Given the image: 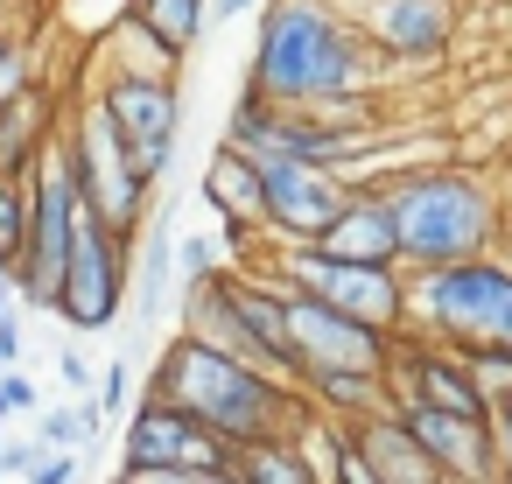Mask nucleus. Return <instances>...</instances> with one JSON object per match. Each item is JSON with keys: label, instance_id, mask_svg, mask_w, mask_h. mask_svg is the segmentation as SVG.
<instances>
[{"label": "nucleus", "instance_id": "obj_1", "mask_svg": "<svg viewBox=\"0 0 512 484\" xmlns=\"http://www.w3.org/2000/svg\"><path fill=\"white\" fill-rule=\"evenodd\" d=\"M246 85L274 106H309L330 92H372L379 57L365 50L344 0H260Z\"/></svg>", "mask_w": 512, "mask_h": 484}, {"label": "nucleus", "instance_id": "obj_2", "mask_svg": "<svg viewBox=\"0 0 512 484\" xmlns=\"http://www.w3.org/2000/svg\"><path fill=\"white\" fill-rule=\"evenodd\" d=\"M148 393L155 400H176L183 414H197L211 435H225L232 449L239 442H260V435H295V421L309 414V393L204 344V337H169L155 372H148Z\"/></svg>", "mask_w": 512, "mask_h": 484}, {"label": "nucleus", "instance_id": "obj_3", "mask_svg": "<svg viewBox=\"0 0 512 484\" xmlns=\"http://www.w3.org/2000/svg\"><path fill=\"white\" fill-rule=\"evenodd\" d=\"M393 239H400V267H449V260H477L498 239V197L477 169L456 162H421L393 183H379Z\"/></svg>", "mask_w": 512, "mask_h": 484}, {"label": "nucleus", "instance_id": "obj_4", "mask_svg": "<svg viewBox=\"0 0 512 484\" xmlns=\"http://www.w3.org/2000/svg\"><path fill=\"white\" fill-rule=\"evenodd\" d=\"M400 330L428 337V344H449V351H505L512 358V267L491 260V253L449 260V267H414Z\"/></svg>", "mask_w": 512, "mask_h": 484}, {"label": "nucleus", "instance_id": "obj_5", "mask_svg": "<svg viewBox=\"0 0 512 484\" xmlns=\"http://www.w3.org/2000/svg\"><path fill=\"white\" fill-rule=\"evenodd\" d=\"M183 330L295 386V358H288V288H281L274 274H260L253 260L190 281V288H183Z\"/></svg>", "mask_w": 512, "mask_h": 484}, {"label": "nucleus", "instance_id": "obj_6", "mask_svg": "<svg viewBox=\"0 0 512 484\" xmlns=\"http://www.w3.org/2000/svg\"><path fill=\"white\" fill-rule=\"evenodd\" d=\"M253 267L274 274L295 295H316V302L344 309L351 323L386 330V337H400V323H407V274L400 267H358V260H330L323 246H281V239L260 246Z\"/></svg>", "mask_w": 512, "mask_h": 484}, {"label": "nucleus", "instance_id": "obj_7", "mask_svg": "<svg viewBox=\"0 0 512 484\" xmlns=\"http://www.w3.org/2000/svg\"><path fill=\"white\" fill-rule=\"evenodd\" d=\"M57 155H64V169H71L78 204H85L92 218H106L120 239H134L141 218H148V190H155V183L134 169V155H127L120 127L99 113V99H85V106L71 113V134H57Z\"/></svg>", "mask_w": 512, "mask_h": 484}, {"label": "nucleus", "instance_id": "obj_8", "mask_svg": "<svg viewBox=\"0 0 512 484\" xmlns=\"http://www.w3.org/2000/svg\"><path fill=\"white\" fill-rule=\"evenodd\" d=\"M78 218H85V204H78V190H71V169H64V155H57V134H50V148H43L36 169H29V246H22V267H15V295H22L29 309H57Z\"/></svg>", "mask_w": 512, "mask_h": 484}, {"label": "nucleus", "instance_id": "obj_9", "mask_svg": "<svg viewBox=\"0 0 512 484\" xmlns=\"http://www.w3.org/2000/svg\"><path fill=\"white\" fill-rule=\"evenodd\" d=\"M127 267H134V239H120L106 218H78V239H71V260H64V288H57V309L71 330H113L120 309H127Z\"/></svg>", "mask_w": 512, "mask_h": 484}, {"label": "nucleus", "instance_id": "obj_10", "mask_svg": "<svg viewBox=\"0 0 512 484\" xmlns=\"http://www.w3.org/2000/svg\"><path fill=\"white\" fill-rule=\"evenodd\" d=\"M92 99H99V113L120 127L134 169H141L148 183H162V169H169V155H176V134H183V92H176V78H127V71H106Z\"/></svg>", "mask_w": 512, "mask_h": 484}, {"label": "nucleus", "instance_id": "obj_11", "mask_svg": "<svg viewBox=\"0 0 512 484\" xmlns=\"http://www.w3.org/2000/svg\"><path fill=\"white\" fill-rule=\"evenodd\" d=\"M288 358H295V379H309V372H386L393 337L288 288Z\"/></svg>", "mask_w": 512, "mask_h": 484}, {"label": "nucleus", "instance_id": "obj_12", "mask_svg": "<svg viewBox=\"0 0 512 484\" xmlns=\"http://www.w3.org/2000/svg\"><path fill=\"white\" fill-rule=\"evenodd\" d=\"M260 190H267V239L281 246H309L323 239V225L344 211L351 183L323 162H295V155H260Z\"/></svg>", "mask_w": 512, "mask_h": 484}, {"label": "nucleus", "instance_id": "obj_13", "mask_svg": "<svg viewBox=\"0 0 512 484\" xmlns=\"http://www.w3.org/2000/svg\"><path fill=\"white\" fill-rule=\"evenodd\" d=\"M225 463H232L225 435H211L176 400L141 393V407L127 421V442H120V470H225Z\"/></svg>", "mask_w": 512, "mask_h": 484}, {"label": "nucleus", "instance_id": "obj_14", "mask_svg": "<svg viewBox=\"0 0 512 484\" xmlns=\"http://www.w3.org/2000/svg\"><path fill=\"white\" fill-rule=\"evenodd\" d=\"M379 64H435L456 36V0H344Z\"/></svg>", "mask_w": 512, "mask_h": 484}, {"label": "nucleus", "instance_id": "obj_15", "mask_svg": "<svg viewBox=\"0 0 512 484\" xmlns=\"http://www.w3.org/2000/svg\"><path fill=\"white\" fill-rule=\"evenodd\" d=\"M204 204L225 218V246H239L246 260L267 246V190H260V162L232 141L211 148L204 162Z\"/></svg>", "mask_w": 512, "mask_h": 484}, {"label": "nucleus", "instance_id": "obj_16", "mask_svg": "<svg viewBox=\"0 0 512 484\" xmlns=\"http://www.w3.org/2000/svg\"><path fill=\"white\" fill-rule=\"evenodd\" d=\"M393 414H400V421L414 428V442L442 463V477H463V484L498 477V442H491V421H477V414H449V407H428V400H400Z\"/></svg>", "mask_w": 512, "mask_h": 484}, {"label": "nucleus", "instance_id": "obj_17", "mask_svg": "<svg viewBox=\"0 0 512 484\" xmlns=\"http://www.w3.org/2000/svg\"><path fill=\"white\" fill-rule=\"evenodd\" d=\"M309 246H323L330 260H358V267H400V239H393V218H386V197L379 190H351L344 211Z\"/></svg>", "mask_w": 512, "mask_h": 484}, {"label": "nucleus", "instance_id": "obj_18", "mask_svg": "<svg viewBox=\"0 0 512 484\" xmlns=\"http://www.w3.org/2000/svg\"><path fill=\"white\" fill-rule=\"evenodd\" d=\"M344 435H351V449L372 463V477H379V484H442V463L414 442V428H407L393 407H386V414L351 421Z\"/></svg>", "mask_w": 512, "mask_h": 484}, {"label": "nucleus", "instance_id": "obj_19", "mask_svg": "<svg viewBox=\"0 0 512 484\" xmlns=\"http://www.w3.org/2000/svg\"><path fill=\"white\" fill-rule=\"evenodd\" d=\"M127 22L155 43V50H169L176 64L204 43V29H211V0H127Z\"/></svg>", "mask_w": 512, "mask_h": 484}, {"label": "nucleus", "instance_id": "obj_20", "mask_svg": "<svg viewBox=\"0 0 512 484\" xmlns=\"http://www.w3.org/2000/svg\"><path fill=\"white\" fill-rule=\"evenodd\" d=\"M302 393H309V407H323L330 421H365V414H386L393 407V393H386V372H309V379H295Z\"/></svg>", "mask_w": 512, "mask_h": 484}, {"label": "nucleus", "instance_id": "obj_21", "mask_svg": "<svg viewBox=\"0 0 512 484\" xmlns=\"http://www.w3.org/2000/svg\"><path fill=\"white\" fill-rule=\"evenodd\" d=\"M43 148H50V106H43V92L29 85L22 99L0 106V176H29Z\"/></svg>", "mask_w": 512, "mask_h": 484}, {"label": "nucleus", "instance_id": "obj_22", "mask_svg": "<svg viewBox=\"0 0 512 484\" xmlns=\"http://www.w3.org/2000/svg\"><path fill=\"white\" fill-rule=\"evenodd\" d=\"M232 484H316L309 456L295 449V435H260V442H239L232 463H225Z\"/></svg>", "mask_w": 512, "mask_h": 484}, {"label": "nucleus", "instance_id": "obj_23", "mask_svg": "<svg viewBox=\"0 0 512 484\" xmlns=\"http://www.w3.org/2000/svg\"><path fill=\"white\" fill-rule=\"evenodd\" d=\"M169 281H176V232L155 225L141 239V253H134V316L141 323H155L169 309Z\"/></svg>", "mask_w": 512, "mask_h": 484}, {"label": "nucleus", "instance_id": "obj_24", "mask_svg": "<svg viewBox=\"0 0 512 484\" xmlns=\"http://www.w3.org/2000/svg\"><path fill=\"white\" fill-rule=\"evenodd\" d=\"M99 428H106V421H99V407H92V400L50 407V414L36 407V442H43V449H78V456H85V449L99 442Z\"/></svg>", "mask_w": 512, "mask_h": 484}, {"label": "nucleus", "instance_id": "obj_25", "mask_svg": "<svg viewBox=\"0 0 512 484\" xmlns=\"http://www.w3.org/2000/svg\"><path fill=\"white\" fill-rule=\"evenodd\" d=\"M29 246V176H0V267H22Z\"/></svg>", "mask_w": 512, "mask_h": 484}, {"label": "nucleus", "instance_id": "obj_26", "mask_svg": "<svg viewBox=\"0 0 512 484\" xmlns=\"http://www.w3.org/2000/svg\"><path fill=\"white\" fill-rule=\"evenodd\" d=\"M36 85V64H29V50L8 36V29H0V106H8V99H22Z\"/></svg>", "mask_w": 512, "mask_h": 484}, {"label": "nucleus", "instance_id": "obj_27", "mask_svg": "<svg viewBox=\"0 0 512 484\" xmlns=\"http://www.w3.org/2000/svg\"><path fill=\"white\" fill-rule=\"evenodd\" d=\"M176 274H183V288L204 281V274H218V246L197 239V232H183V239H176Z\"/></svg>", "mask_w": 512, "mask_h": 484}, {"label": "nucleus", "instance_id": "obj_28", "mask_svg": "<svg viewBox=\"0 0 512 484\" xmlns=\"http://www.w3.org/2000/svg\"><path fill=\"white\" fill-rule=\"evenodd\" d=\"M491 442H498V477L512 484V386L491 393Z\"/></svg>", "mask_w": 512, "mask_h": 484}, {"label": "nucleus", "instance_id": "obj_29", "mask_svg": "<svg viewBox=\"0 0 512 484\" xmlns=\"http://www.w3.org/2000/svg\"><path fill=\"white\" fill-rule=\"evenodd\" d=\"M36 407H43L36 379H29L22 365H8V372H0V414H36Z\"/></svg>", "mask_w": 512, "mask_h": 484}, {"label": "nucleus", "instance_id": "obj_30", "mask_svg": "<svg viewBox=\"0 0 512 484\" xmlns=\"http://www.w3.org/2000/svg\"><path fill=\"white\" fill-rule=\"evenodd\" d=\"M120 400H127V358H120V365H106V372L92 379V407H99V421H113V414H120Z\"/></svg>", "mask_w": 512, "mask_h": 484}, {"label": "nucleus", "instance_id": "obj_31", "mask_svg": "<svg viewBox=\"0 0 512 484\" xmlns=\"http://www.w3.org/2000/svg\"><path fill=\"white\" fill-rule=\"evenodd\" d=\"M78 470H85L78 449H43V463H36L22 484H78Z\"/></svg>", "mask_w": 512, "mask_h": 484}, {"label": "nucleus", "instance_id": "obj_32", "mask_svg": "<svg viewBox=\"0 0 512 484\" xmlns=\"http://www.w3.org/2000/svg\"><path fill=\"white\" fill-rule=\"evenodd\" d=\"M323 484H379V477H372V463H365V456L351 449V435H344V449H337V463L323 470Z\"/></svg>", "mask_w": 512, "mask_h": 484}, {"label": "nucleus", "instance_id": "obj_33", "mask_svg": "<svg viewBox=\"0 0 512 484\" xmlns=\"http://www.w3.org/2000/svg\"><path fill=\"white\" fill-rule=\"evenodd\" d=\"M57 379H64L78 400H92V358H85V351H71V344H64V351H57Z\"/></svg>", "mask_w": 512, "mask_h": 484}, {"label": "nucleus", "instance_id": "obj_34", "mask_svg": "<svg viewBox=\"0 0 512 484\" xmlns=\"http://www.w3.org/2000/svg\"><path fill=\"white\" fill-rule=\"evenodd\" d=\"M43 463V442H0V477H29Z\"/></svg>", "mask_w": 512, "mask_h": 484}, {"label": "nucleus", "instance_id": "obj_35", "mask_svg": "<svg viewBox=\"0 0 512 484\" xmlns=\"http://www.w3.org/2000/svg\"><path fill=\"white\" fill-rule=\"evenodd\" d=\"M0 358L22 365V316H15V309H0Z\"/></svg>", "mask_w": 512, "mask_h": 484}, {"label": "nucleus", "instance_id": "obj_36", "mask_svg": "<svg viewBox=\"0 0 512 484\" xmlns=\"http://www.w3.org/2000/svg\"><path fill=\"white\" fill-rule=\"evenodd\" d=\"M246 8H253V0H211V22H239Z\"/></svg>", "mask_w": 512, "mask_h": 484}, {"label": "nucleus", "instance_id": "obj_37", "mask_svg": "<svg viewBox=\"0 0 512 484\" xmlns=\"http://www.w3.org/2000/svg\"><path fill=\"white\" fill-rule=\"evenodd\" d=\"M0 309H15V274L0 267Z\"/></svg>", "mask_w": 512, "mask_h": 484}, {"label": "nucleus", "instance_id": "obj_38", "mask_svg": "<svg viewBox=\"0 0 512 484\" xmlns=\"http://www.w3.org/2000/svg\"><path fill=\"white\" fill-rule=\"evenodd\" d=\"M442 484H463V477H442Z\"/></svg>", "mask_w": 512, "mask_h": 484}, {"label": "nucleus", "instance_id": "obj_39", "mask_svg": "<svg viewBox=\"0 0 512 484\" xmlns=\"http://www.w3.org/2000/svg\"><path fill=\"white\" fill-rule=\"evenodd\" d=\"M0 372H8V358H0Z\"/></svg>", "mask_w": 512, "mask_h": 484}, {"label": "nucleus", "instance_id": "obj_40", "mask_svg": "<svg viewBox=\"0 0 512 484\" xmlns=\"http://www.w3.org/2000/svg\"><path fill=\"white\" fill-rule=\"evenodd\" d=\"M0 484H8V477H0Z\"/></svg>", "mask_w": 512, "mask_h": 484}]
</instances>
